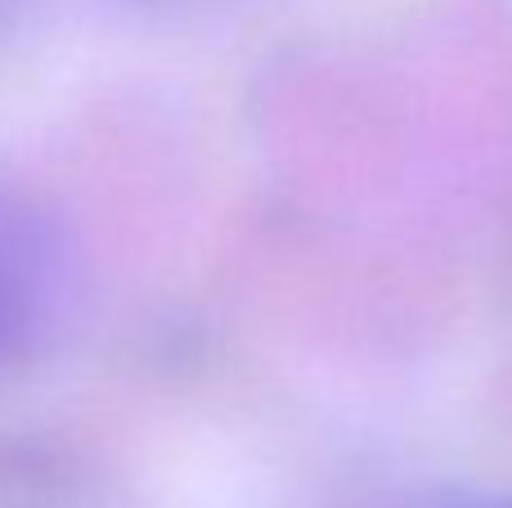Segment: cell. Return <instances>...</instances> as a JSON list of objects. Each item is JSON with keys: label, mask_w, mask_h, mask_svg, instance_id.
Returning <instances> with one entry per match:
<instances>
[{"label": "cell", "mask_w": 512, "mask_h": 508, "mask_svg": "<svg viewBox=\"0 0 512 508\" xmlns=\"http://www.w3.org/2000/svg\"><path fill=\"white\" fill-rule=\"evenodd\" d=\"M68 306V248L59 230L0 203V365L41 351Z\"/></svg>", "instance_id": "1"}, {"label": "cell", "mask_w": 512, "mask_h": 508, "mask_svg": "<svg viewBox=\"0 0 512 508\" xmlns=\"http://www.w3.org/2000/svg\"><path fill=\"white\" fill-rule=\"evenodd\" d=\"M400 508H512V500L508 495H481V491H436Z\"/></svg>", "instance_id": "2"}, {"label": "cell", "mask_w": 512, "mask_h": 508, "mask_svg": "<svg viewBox=\"0 0 512 508\" xmlns=\"http://www.w3.org/2000/svg\"><path fill=\"white\" fill-rule=\"evenodd\" d=\"M5 9H9V0H0V18H5Z\"/></svg>", "instance_id": "3"}]
</instances>
